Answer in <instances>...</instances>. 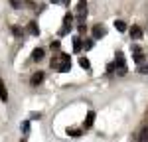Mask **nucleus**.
<instances>
[{"label": "nucleus", "instance_id": "obj_11", "mask_svg": "<svg viewBox=\"0 0 148 142\" xmlns=\"http://www.w3.org/2000/svg\"><path fill=\"white\" fill-rule=\"evenodd\" d=\"M132 49H134V61H138V63H140V61H142V51H140V47H132Z\"/></svg>", "mask_w": 148, "mask_h": 142}, {"label": "nucleus", "instance_id": "obj_9", "mask_svg": "<svg viewBox=\"0 0 148 142\" xmlns=\"http://www.w3.org/2000/svg\"><path fill=\"white\" fill-rule=\"evenodd\" d=\"M93 120H95V113L89 111V113H87V118H85V128H91V126H93Z\"/></svg>", "mask_w": 148, "mask_h": 142}, {"label": "nucleus", "instance_id": "obj_15", "mask_svg": "<svg viewBox=\"0 0 148 142\" xmlns=\"http://www.w3.org/2000/svg\"><path fill=\"white\" fill-rule=\"evenodd\" d=\"M28 30H30V34L38 36L40 34V30H38V26H36V22H30V26H28Z\"/></svg>", "mask_w": 148, "mask_h": 142}, {"label": "nucleus", "instance_id": "obj_8", "mask_svg": "<svg viewBox=\"0 0 148 142\" xmlns=\"http://www.w3.org/2000/svg\"><path fill=\"white\" fill-rule=\"evenodd\" d=\"M32 59H34V61H42V59H44V49H42V47H36L34 53H32Z\"/></svg>", "mask_w": 148, "mask_h": 142}, {"label": "nucleus", "instance_id": "obj_18", "mask_svg": "<svg viewBox=\"0 0 148 142\" xmlns=\"http://www.w3.org/2000/svg\"><path fill=\"white\" fill-rule=\"evenodd\" d=\"M12 32H14V36H18V38L22 36V30H20V28H12Z\"/></svg>", "mask_w": 148, "mask_h": 142}, {"label": "nucleus", "instance_id": "obj_2", "mask_svg": "<svg viewBox=\"0 0 148 142\" xmlns=\"http://www.w3.org/2000/svg\"><path fill=\"white\" fill-rule=\"evenodd\" d=\"M114 65L119 67V73L125 75L126 73V65H125V55L123 53H116V59H114Z\"/></svg>", "mask_w": 148, "mask_h": 142}, {"label": "nucleus", "instance_id": "obj_12", "mask_svg": "<svg viewBox=\"0 0 148 142\" xmlns=\"http://www.w3.org/2000/svg\"><path fill=\"white\" fill-rule=\"evenodd\" d=\"M79 65L83 67V69H91V63H89V59H87V57H81L79 59Z\"/></svg>", "mask_w": 148, "mask_h": 142}, {"label": "nucleus", "instance_id": "obj_14", "mask_svg": "<svg viewBox=\"0 0 148 142\" xmlns=\"http://www.w3.org/2000/svg\"><path fill=\"white\" fill-rule=\"evenodd\" d=\"M81 46H83L81 44V38H73V49L75 51H81Z\"/></svg>", "mask_w": 148, "mask_h": 142}, {"label": "nucleus", "instance_id": "obj_5", "mask_svg": "<svg viewBox=\"0 0 148 142\" xmlns=\"http://www.w3.org/2000/svg\"><path fill=\"white\" fill-rule=\"evenodd\" d=\"M44 81V73L42 71H38V73H34L32 75V79H30V83H32V87H38L40 83Z\"/></svg>", "mask_w": 148, "mask_h": 142}, {"label": "nucleus", "instance_id": "obj_4", "mask_svg": "<svg viewBox=\"0 0 148 142\" xmlns=\"http://www.w3.org/2000/svg\"><path fill=\"white\" fill-rule=\"evenodd\" d=\"M77 12H79V22H83V18H85V14H87V2H85V0H79Z\"/></svg>", "mask_w": 148, "mask_h": 142}, {"label": "nucleus", "instance_id": "obj_1", "mask_svg": "<svg viewBox=\"0 0 148 142\" xmlns=\"http://www.w3.org/2000/svg\"><path fill=\"white\" fill-rule=\"evenodd\" d=\"M51 67H56L57 71L65 73V71H69V67H71V57H69L67 53H61L59 59H51Z\"/></svg>", "mask_w": 148, "mask_h": 142}, {"label": "nucleus", "instance_id": "obj_3", "mask_svg": "<svg viewBox=\"0 0 148 142\" xmlns=\"http://www.w3.org/2000/svg\"><path fill=\"white\" fill-rule=\"evenodd\" d=\"M71 22H73V16H71V14H65V18H63V28H61V32H59L61 36L67 34V30L71 28Z\"/></svg>", "mask_w": 148, "mask_h": 142}, {"label": "nucleus", "instance_id": "obj_7", "mask_svg": "<svg viewBox=\"0 0 148 142\" xmlns=\"http://www.w3.org/2000/svg\"><path fill=\"white\" fill-rule=\"evenodd\" d=\"M93 36H95V40H101L103 36H105V28L103 26H95L93 28Z\"/></svg>", "mask_w": 148, "mask_h": 142}, {"label": "nucleus", "instance_id": "obj_16", "mask_svg": "<svg viewBox=\"0 0 148 142\" xmlns=\"http://www.w3.org/2000/svg\"><path fill=\"white\" fill-rule=\"evenodd\" d=\"M67 134H69V136H73V138H77V136H81V130H77V128H67Z\"/></svg>", "mask_w": 148, "mask_h": 142}, {"label": "nucleus", "instance_id": "obj_6", "mask_svg": "<svg viewBox=\"0 0 148 142\" xmlns=\"http://www.w3.org/2000/svg\"><path fill=\"white\" fill-rule=\"evenodd\" d=\"M0 101H8V91H6V85H4V81L0 79Z\"/></svg>", "mask_w": 148, "mask_h": 142}, {"label": "nucleus", "instance_id": "obj_19", "mask_svg": "<svg viewBox=\"0 0 148 142\" xmlns=\"http://www.w3.org/2000/svg\"><path fill=\"white\" fill-rule=\"evenodd\" d=\"M142 73H148V65H146V67H144V69H142Z\"/></svg>", "mask_w": 148, "mask_h": 142}, {"label": "nucleus", "instance_id": "obj_13", "mask_svg": "<svg viewBox=\"0 0 148 142\" xmlns=\"http://www.w3.org/2000/svg\"><path fill=\"white\" fill-rule=\"evenodd\" d=\"M114 28H116L119 32H125V30H126V24L123 22V20H116V22H114Z\"/></svg>", "mask_w": 148, "mask_h": 142}, {"label": "nucleus", "instance_id": "obj_10", "mask_svg": "<svg viewBox=\"0 0 148 142\" xmlns=\"http://www.w3.org/2000/svg\"><path fill=\"white\" fill-rule=\"evenodd\" d=\"M130 36H132L134 40H140V38H142V30H140L138 26H134V28L130 30Z\"/></svg>", "mask_w": 148, "mask_h": 142}, {"label": "nucleus", "instance_id": "obj_17", "mask_svg": "<svg viewBox=\"0 0 148 142\" xmlns=\"http://www.w3.org/2000/svg\"><path fill=\"white\" fill-rule=\"evenodd\" d=\"M12 8H22V0H10Z\"/></svg>", "mask_w": 148, "mask_h": 142}]
</instances>
